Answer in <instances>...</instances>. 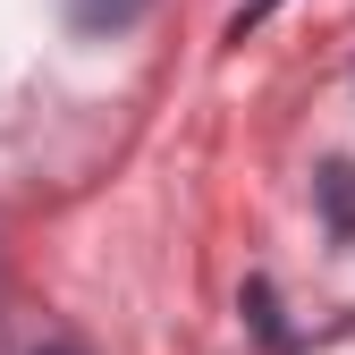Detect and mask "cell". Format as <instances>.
<instances>
[{
	"label": "cell",
	"mask_w": 355,
	"mask_h": 355,
	"mask_svg": "<svg viewBox=\"0 0 355 355\" xmlns=\"http://www.w3.org/2000/svg\"><path fill=\"white\" fill-rule=\"evenodd\" d=\"M322 203H330V229H338V237H355V169H347V161H330V169H322Z\"/></svg>",
	"instance_id": "cell-1"
},
{
	"label": "cell",
	"mask_w": 355,
	"mask_h": 355,
	"mask_svg": "<svg viewBox=\"0 0 355 355\" xmlns=\"http://www.w3.org/2000/svg\"><path fill=\"white\" fill-rule=\"evenodd\" d=\"M271 9H279V0H245V9L229 17V42H245V26H262V17H271Z\"/></svg>",
	"instance_id": "cell-3"
},
{
	"label": "cell",
	"mask_w": 355,
	"mask_h": 355,
	"mask_svg": "<svg viewBox=\"0 0 355 355\" xmlns=\"http://www.w3.org/2000/svg\"><path fill=\"white\" fill-rule=\"evenodd\" d=\"M127 17H144V0H76V26H85V34L127 26Z\"/></svg>",
	"instance_id": "cell-2"
}]
</instances>
